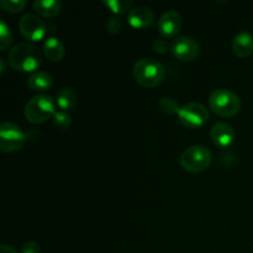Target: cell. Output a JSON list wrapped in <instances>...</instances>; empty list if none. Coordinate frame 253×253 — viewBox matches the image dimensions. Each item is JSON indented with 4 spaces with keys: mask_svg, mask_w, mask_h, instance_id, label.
I'll use <instances>...</instances> for the list:
<instances>
[{
    "mask_svg": "<svg viewBox=\"0 0 253 253\" xmlns=\"http://www.w3.org/2000/svg\"><path fill=\"white\" fill-rule=\"evenodd\" d=\"M0 253H17V252L16 250H15L12 246H10V245L2 244L1 246H0Z\"/></svg>",
    "mask_w": 253,
    "mask_h": 253,
    "instance_id": "cell-26",
    "label": "cell"
},
{
    "mask_svg": "<svg viewBox=\"0 0 253 253\" xmlns=\"http://www.w3.org/2000/svg\"><path fill=\"white\" fill-rule=\"evenodd\" d=\"M209 106L216 115L221 118H232L241 109L239 95L229 89H216L210 94Z\"/></svg>",
    "mask_w": 253,
    "mask_h": 253,
    "instance_id": "cell-3",
    "label": "cell"
},
{
    "mask_svg": "<svg viewBox=\"0 0 253 253\" xmlns=\"http://www.w3.org/2000/svg\"><path fill=\"white\" fill-rule=\"evenodd\" d=\"M10 67L16 72H36L42 64L40 49L30 42L16 43L7 54Z\"/></svg>",
    "mask_w": 253,
    "mask_h": 253,
    "instance_id": "cell-1",
    "label": "cell"
},
{
    "mask_svg": "<svg viewBox=\"0 0 253 253\" xmlns=\"http://www.w3.org/2000/svg\"><path fill=\"white\" fill-rule=\"evenodd\" d=\"M170 52L179 61L190 62L197 58L200 52V47L199 43L192 37L180 36L172 41Z\"/></svg>",
    "mask_w": 253,
    "mask_h": 253,
    "instance_id": "cell-9",
    "label": "cell"
},
{
    "mask_svg": "<svg viewBox=\"0 0 253 253\" xmlns=\"http://www.w3.org/2000/svg\"><path fill=\"white\" fill-rule=\"evenodd\" d=\"M211 160V152L205 146L194 145L182 153L179 162L183 169L190 173H199L210 167Z\"/></svg>",
    "mask_w": 253,
    "mask_h": 253,
    "instance_id": "cell-5",
    "label": "cell"
},
{
    "mask_svg": "<svg viewBox=\"0 0 253 253\" xmlns=\"http://www.w3.org/2000/svg\"><path fill=\"white\" fill-rule=\"evenodd\" d=\"M21 253H41V247L35 241H26L21 247Z\"/></svg>",
    "mask_w": 253,
    "mask_h": 253,
    "instance_id": "cell-25",
    "label": "cell"
},
{
    "mask_svg": "<svg viewBox=\"0 0 253 253\" xmlns=\"http://www.w3.org/2000/svg\"><path fill=\"white\" fill-rule=\"evenodd\" d=\"M104 5L108 6L114 14L118 16V15L126 14V12H130L131 7H132L133 1L132 0H104Z\"/></svg>",
    "mask_w": 253,
    "mask_h": 253,
    "instance_id": "cell-18",
    "label": "cell"
},
{
    "mask_svg": "<svg viewBox=\"0 0 253 253\" xmlns=\"http://www.w3.org/2000/svg\"><path fill=\"white\" fill-rule=\"evenodd\" d=\"M234 53L240 58H246L253 53V36L249 31L237 34L232 43Z\"/></svg>",
    "mask_w": 253,
    "mask_h": 253,
    "instance_id": "cell-13",
    "label": "cell"
},
{
    "mask_svg": "<svg viewBox=\"0 0 253 253\" xmlns=\"http://www.w3.org/2000/svg\"><path fill=\"white\" fill-rule=\"evenodd\" d=\"M77 101H78V94L72 88H63L57 94V105L66 113L74 109Z\"/></svg>",
    "mask_w": 253,
    "mask_h": 253,
    "instance_id": "cell-17",
    "label": "cell"
},
{
    "mask_svg": "<svg viewBox=\"0 0 253 253\" xmlns=\"http://www.w3.org/2000/svg\"><path fill=\"white\" fill-rule=\"evenodd\" d=\"M12 40H14V35H12L11 27L4 20H0V51L7 49Z\"/></svg>",
    "mask_w": 253,
    "mask_h": 253,
    "instance_id": "cell-20",
    "label": "cell"
},
{
    "mask_svg": "<svg viewBox=\"0 0 253 253\" xmlns=\"http://www.w3.org/2000/svg\"><path fill=\"white\" fill-rule=\"evenodd\" d=\"M19 29L22 36L30 42H37L43 39L46 34V25L43 20L36 14H25L19 21Z\"/></svg>",
    "mask_w": 253,
    "mask_h": 253,
    "instance_id": "cell-8",
    "label": "cell"
},
{
    "mask_svg": "<svg viewBox=\"0 0 253 253\" xmlns=\"http://www.w3.org/2000/svg\"><path fill=\"white\" fill-rule=\"evenodd\" d=\"M53 124L57 128L67 130L72 125L71 115L67 114L66 111H56V114L53 115Z\"/></svg>",
    "mask_w": 253,
    "mask_h": 253,
    "instance_id": "cell-22",
    "label": "cell"
},
{
    "mask_svg": "<svg viewBox=\"0 0 253 253\" xmlns=\"http://www.w3.org/2000/svg\"><path fill=\"white\" fill-rule=\"evenodd\" d=\"M127 21L133 29H146L155 21V12L147 6H137L128 12Z\"/></svg>",
    "mask_w": 253,
    "mask_h": 253,
    "instance_id": "cell-12",
    "label": "cell"
},
{
    "mask_svg": "<svg viewBox=\"0 0 253 253\" xmlns=\"http://www.w3.org/2000/svg\"><path fill=\"white\" fill-rule=\"evenodd\" d=\"M209 120V110L200 103H188L178 113V121L188 128H199Z\"/></svg>",
    "mask_w": 253,
    "mask_h": 253,
    "instance_id": "cell-7",
    "label": "cell"
},
{
    "mask_svg": "<svg viewBox=\"0 0 253 253\" xmlns=\"http://www.w3.org/2000/svg\"><path fill=\"white\" fill-rule=\"evenodd\" d=\"M53 85V78L49 73L36 71L27 78V86L34 91H47Z\"/></svg>",
    "mask_w": 253,
    "mask_h": 253,
    "instance_id": "cell-14",
    "label": "cell"
},
{
    "mask_svg": "<svg viewBox=\"0 0 253 253\" xmlns=\"http://www.w3.org/2000/svg\"><path fill=\"white\" fill-rule=\"evenodd\" d=\"M24 114L31 124H42L49 118H53L56 114V104L52 96L37 94L27 101Z\"/></svg>",
    "mask_w": 253,
    "mask_h": 253,
    "instance_id": "cell-4",
    "label": "cell"
},
{
    "mask_svg": "<svg viewBox=\"0 0 253 253\" xmlns=\"http://www.w3.org/2000/svg\"><path fill=\"white\" fill-rule=\"evenodd\" d=\"M34 9L39 16L56 17L62 10V2L58 0H36Z\"/></svg>",
    "mask_w": 253,
    "mask_h": 253,
    "instance_id": "cell-16",
    "label": "cell"
},
{
    "mask_svg": "<svg viewBox=\"0 0 253 253\" xmlns=\"http://www.w3.org/2000/svg\"><path fill=\"white\" fill-rule=\"evenodd\" d=\"M43 53L51 62H59L66 54V48L57 37L49 36L43 43Z\"/></svg>",
    "mask_w": 253,
    "mask_h": 253,
    "instance_id": "cell-15",
    "label": "cell"
},
{
    "mask_svg": "<svg viewBox=\"0 0 253 253\" xmlns=\"http://www.w3.org/2000/svg\"><path fill=\"white\" fill-rule=\"evenodd\" d=\"M210 136L211 140L217 147L220 148H227L235 142L236 138V132H235L234 127L230 124L220 121L216 123L210 130Z\"/></svg>",
    "mask_w": 253,
    "mask_h": 253,
    "instance_id": "cell-11",
    "label": "cell"
},
{
    "mask_svg": "<svg viewBox=\"0 0 253 253\" xmlns=\"http://www.w3.org/2000/svg\"><path fill=\"white\" fill-rule=\"evenodd\" d=\"M152 47L153 49H155V52H157V53H161V54L170 51V43H168V41H166V40L163 39L156 40V41L152 43Z\"/></svg>",
    "mask_w": 253,
    "mask_h": 253,
    "instance_id": "cell-24",
    "label": "cell"
},
{
    "mask_svg": "<svg viewBox=\"0 0 253 253\" xmlns=\"http://www.w3.org/2000/svg\"><path fill=\"white\" fill-rule=\"evenodd\" d=\"M26 138L21 127L15 123L4 121L0 125V150L2 152L12 153L21 150Z\"/></svg>",
    "mask_w": 253,
    "mask_h": 253,
    "instance_id": "cell-6",
    "label": "cell"
},
{
    "mask_svg": "<svg viewBox=\"0 0 253 253\" xmlns=\"http://www.w3.org/2000/svg\"><path fill=\"white\" fill-rule=\"evenodd\" d=\"M158 108L166 115H174V114L179 113L180 106L178 104V101L175 99L170 98V96H166V98H162L160 101H158Z\"/></svg>",
    "mask_w": 253,
    "mask_h": 253,
    "instance_id": "cell-19",
    "label": "cell"
},
{
    "mask_svg": "<svg viewBox=\"0 0 253 253\" xmlns=\"http://www.w3.org/2000/svg\"><path fill=\"white\" fill-rule=\"evenodd\" d=\"M0 66H1V68H0V73L4 74L5 72H6V63H5L4 58H0Z\"/></svg>",
    "mask_w": 253,
    "mask_h": 253,
    "instance_id": "cell-27",
    "label": "cell"
},
{
    "mask_svg": "<svg viewBox=\"0 0 253 253\" xmlns=\"http://www.w3.org/2000/svg\"><path fill=\"white\" fill-rule=\"evenodd\" d=\"M26 0H0V6L7 12L17 14L26 7Z\"/></svg>",
    "mask_w": 253,
    "mask_h": 253,
    "instance_id": "cell-21",
    "label": "cell"
},
{
    "mask_svg": "<svg viewBox=\"0 0 253 253\" xmlns=\"http://www.w3.org/2000/svg\"><path fill=\"white\" fill-rule=\"evenodd\" d=\"M132 74L141 86L155 88L165 81L166 68L155 58H140L133 64Z\"/></svg>",
    "mask_w": 253,
    "mask_h": 253,
    "instance_id": "cell-2",
    "label": "cell"
},
{
    "mask_svg": "<svg viewBox=\"0 0 253 253\" xmlns=\"http://www.w3.org/2000/svg\"><path fill=\"white\" fill-rule=\"evenodd\" d=\"M123 29V21L119 16L114 15V16H110L106 21V31L111 35H116L121 31Z\"/></svg>",
    "mask_w": 253,
    "mask_h": 253,
    "instance_id": "cell-23",
    "label": "cell"
},
{
    "mask_svg": "<svg viewBox=\"0 0 253 253\" xmlns=\"http://www.w3.org/2000/svg\"><path fill=\"white\" fill-rule=\"evenodd\" d=\"M182 16L175 10H168L158 20V30L166 39L174 37L182 29Z\"/></svg>",
    "mask_w": 253,
    "mask_h": 253,
    "instance_id": "cell-10",
    "label": "cell"
}]
</instances>
